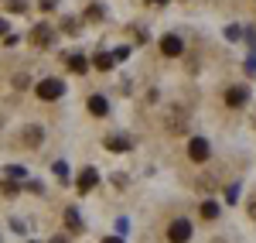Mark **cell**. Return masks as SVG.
<instances>
[{
	"label": "cell",
	"mask_w": 256,
	"mask_h": 243,
	"mask_svg": "<svg viewBox=\"0 0 256 243\" xmlns=\"http://www.w3.org/2000/svg\"><path fill=\"white\" fill-rule=\"evenodd\" d=\"M24 141L31 144V147H38L41 144V127H28V130H24Z\"/></svg>",
	"instance_id": "7c38bea8"
},
{
	"label": "cell",
	"mask_w": 256,
	"mask_h": 243,
	"mask_svg": "<svg viewBox=\"0 0 256 243\" xmlns=\"http://www.w3.org/2000/svg\"><path fill=\"white\" fill-rule=\"evenodd\" d=\"M147 4H164V0H147Z\"/></svg>",
	"instance_id": "cb8c5ba5"
},
{
	"label": "cell",
	"mask_w": 256,
	"mask_h": 243,
	"mask_svg": "<svg viewBox=\"0 0 256 243\" xmlns=\"http://www.w3.org/2000/svg\"><path fill=\"white\" fill-rule=\"evenodd\" d=\"M92 65H96L99 72H110V69H113V55H96V62H92Z\"/></svg>",
	"instance_id": "4fadbf2b"
},
{
	"label": "cell",
	"mask_w": 256,
	"mask_h": 243,
	"mask_svg": "<svg viewBox=\"0 0 256 243\" xmlns=\"http://www.w3.org/2000/svg\"><path fill=\"white\" fill-rule=\"evenodd\" d=\"M55 175H58V178H62V182H65V178H68V168H65V164H55Z\"/></svg>",
	"instance_id": "d6986e66"
},
{
	"label": "cell",
	"mask_w": 256,
	"mask_h": 243,
	"mask_svg": "<svg viewBox=\"0 0 256 243\" xmlns=\"http://www.w3.org/2000/svg\"><path fill=\"white\" fill-rule=\"evenodd\" d=\"M65 226H68L72 233H79V229H82V223H79V212H76V209H65Z\"/></svg>",
	"instance_id": "8fae6325"
},
{
	"label": "cell",
	"mask_w": 256,
	"mask_h": 243,
	"mask_svg": "<svg viewBox=\"0 0 256 243\" xmlns=\"http://www.w3.org/2000/svg\"><path fill=\"white\" fill-rule=\"evenodd\" d=\"M96 182H99V175H96V168H82V175H79V192H92L96 188Z\"/></svg>",
	"instance_id": "ba28073f"
},
{
	"label": "cell",
	"mask_w": 256,
	"mask_h": 243,
	"mask_svg": "<svg viewBox=\"0 0 256 243\" xmlns=\"http://www.w3.org/2000/svg\"><path fill=\"white\" fill-rule=\"evenodd\" d=\"M0 192H4V195H18V185H14V182H4V185H0Z\"/></svg>",
	"instance_id": "2e32d148"
},
{
	"label": "cell",
	"mask_w": 256,
	"mask_h": 243,
	"mask_svg": "<svg viewBox=\"0 0 256 243\" xmlns=\"http://www.w3.org/2000/svg\"><path fill=\"white\" fill-rule=\"evenodd\" d=\"M41 11H55V0H41Z\"/></svg>",
	"instance_id": "ffe728a7"
},
{
	"label": "cell",
	"mask_w": 256,
	"mask_h": 243,
	"mask_svg": "<svg viewBox=\"0 0 256 243\" xmlns=\"http://www.w3.org/2000/svg\"><path fill=\"white\" fill-rule=\"evenodd\" d=\"M7 7H10L14 14H20V11H24V0H7Z\"/></svg>",
	"instance_id": "ac0fdd59"
},
{
	"label": "cell",
	"mask_w": 256,
	"mask_h": 243,
	"mask_svg": "<svg viewBox=\"0 0 256 243\" xmlns=\"http://www.w3.org/2000/svg\"><path fill=\"white\" fill-rule=\"evenodd\" d=\"M102 243H123V240H120V236H106Z\"/></svg>",
	"instance_id": "44dd1931"
},
{
	"label": "cell",
	"mask_w": 256,
	"mask_h": 243,
	"mask_svg": "<svg viewBox=\"0 0 256 243\" xmlns=\"http://www.w3.org/2000/svg\"><path fill=\"white\" fill-rule=\"evenodd\" d=\"M202 219H218V202H205L202 205Z\"/></svg>",
	"instance_id": "5bb4252c"
},
{
	"label": "cell",
	"mask_w": 256,
	"mask_h": 243,
	"mask_svg": "<svg viewBox=\"0 0 256 243\" xmlns=\"http://www.w3.org/2000/svg\"><path fill=\"white\" fill-rule=\"evenodd\" d=\"M164 127H168L171 134H184V130H188V110H184V106H168V110H164Z\"/></svg>",
	"instance_id": "6da1fadb"
},
{
	"label": "cell",
	"mask_w": 256,
	"mask_h": 243,
	"mask_svg": "<svg viewBox=\"0 0 256 243\" xmlns=\"http://www.w3.org/2000/svg\"><path fill=\"white\" fill-rule=\"evenodd\" d=\"M89 113H92V117H106V113H110V103L102 100V96H92V100H89Z\"/></svg>",
	"instance_id": "9c48e42d"
},
{
	"label": "cell",
	"mask_w": 256,
	"mask_h": 243,
	"mask_svg": "<svg viewBox=\"0 0 256 243\" xmlns=\"http://www.w3.org/2000/svg\"><path fill=\"white\" fill-rule=\"evenodd\" d=\"M106 151H130L126 137H106Z\"/></svg>",
	"instance_id": "30bf717a"
},
{
	"label": "cell",
	"mask_w": 256,
	"mask_h": 243,
	"mask_svg": "<svg viewBox=\"0 0 256 243\" xmlns=\"http://www.w3.org/2000/svg\"><path fill=\"white\" fill-rule=\"evenodd\" d=\"M68 69H72V72H86V69H89V62L82 59V55H72V59H68Z\"/></svg>",
	"instance_id": "9a60e30c"
},
{
	"label": "cell",
	"mask_w": 256,
	"mask_h": 243,
	"mask_svg": "<svg viewBox=\"0 0 256 243\" xmlns=\"http://www.w3.org/2000/svg\"><path fill=\"white\" fill-rule=\"evenodd\" d=\"M168 240L171 243H188L192 240V219H174L168 226Z\"/></svg>",
	"instance_id": "7a4b0ae2"
},
{
	"label": "cell",
	"mask_w": 256,
	"mask_h": 243,
	"mask_svg": "<svg viewBox=\"0 0 256 243\" xmlns=\"http://www.w3.org/2000/svg\"><path fill=\"white\" fill-rule=\"evenodd\" d=\"M246 100H250V89H246V86H232V89H226V103H229L232 110L246 106Z\"/></svg>",
	"instance_id": "52a82bcc"
},
{
	"label": "cell",
	"mask_w": 256,
	"mask_h": 243,
	"mask_svg": "<svg viewBox=\"0 0 256 243\" xmlns=\"http://www.w3.org/2000/svg\"><path fill=\"white\" fill-rule=\"evenodd\" d=\"M52 243H65V236H55V240H52Z\"/></svg>",
	"instance_id": "603a6c76"
},
{
	"label": "cell",
	"mask_w": 256,
	"mask_h": 243,
	"mask_svg": "<svg viewBox=\"0 0 256 243\" xmlns=\"http://www.w3.org/2000/svg\"><path fill=\"white\" fill-rule=\"evenodd\" d=\"M181 52H184V45H181V38H178V35H164V38H160V55L178 59Z\"/></svg>",
	"instance_id": "5b68a950"
},
{
	"label": "cell",
	"mask_w": 256,
	"mask_h": 243,
	"mask_svg": "<svg viewBox=\"0 0 256 243\" xmlns=\"http://www.w3.org/2000/svg\"><path fill=\"white\" fill-rule=\"evenodd\" d=\"M0 35H7V21L0 18Z\"/></svg>",
	"instance_id": "7402d4cb"
},
{
	"label": "cell",
	"mask_w": 256,
	"mask_h": 243,
	"mask_svg": "<svg viewBox=\"0 0 256 243\" xmlns=\"http://www.w3.org/2000/svg\"><path fill=\"white\" fill-rule=\"evenodd\" d=\"M208 154H212V147H208L205 137H192V141H188V158H192L195 164L208 161Z\"/></svg>",
	"instance_id": "3957f363"
},
{
	"label": "cell",
	"mask_w": 256,
	"mask_h": 243,
	"mask_svg": "<svg viewBox=\"0 0 256 243\" xmlns=\"http://www.w3.org/2000/svg\"><path fill=\"white\" fill-rule=\"evenodd\" d=\"M123 59H130V48H116L113 52V62H123Z\"/></svg>",
	"instance_id": "e0dca14e"
},
{
	"label": "cell",
	"mask_w": 256,
	"mask_h": 243,
	"mask_svg": "<svg viewBox=\"0 0 256 243\" xmlns=\"http://www.w3.org/2000/svg\"><path fill=\"white\" fill-rule=\"evenodd\" d=\"M62 93H65V82H62V79H41L38 82V96H41V100L52 103V100H58Z\"/></svg>",
	"instance_id": "277c9868"
},
{
	"label": "cell",
	"mask_w": 256,
	"mask_h": 243,
	"mask_svg": "<svg viewBox=\"0 0 256 243\" xmlns=\"http://www.w3.org/2000/svg\"><path fill=\"white\" fill-rule=\"evenodd\" d=\"M52 41H55V28H48V24H38L31 31V45H38V48H48Z\"/></svg>",
	"instance_id": "8992f818"
}]
</instances>
